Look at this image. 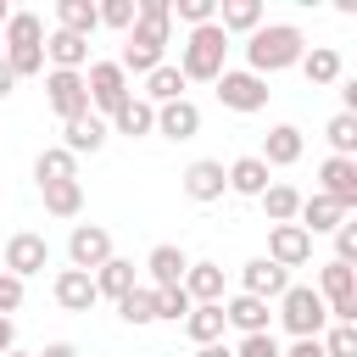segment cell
<instances>
[{
    "mask_svg": "<svg viewBox=\"0 0 357 357\" xmlns=\"http://www.w3.org/2000/svg\"><path fill=\"white\" fill-rule=\"evenodd\" d=\"M45 56H50V67L56 73H84V61H89V39H78V33H50L45 39Z\"/></svg>",
    "mask_w": 357,
    "mask_h": 357,
    "instance_id": "cell-20",
    "label": "cell"
},
{
    "mask_svg": "<svg viewBox=\"0 0 357 357\" xmlns=\"http://www.w3.org/2000/svg\"><path fill=\"white\" fill-rule=\"evenodd\" d=\"M301 145H307V139H301V128H296V123H279V128H268V134H262L257 162H262L268 173H273V167H290V162H301Z\"/></svg>",
    "mask_w": 357,
    "mask_h": 357,
    "instance_id": "cell-14",
    "label": "cell"
},
{
    "mask_svg": "<svg viewBox=\"0 0 357 357\" xmlns=\"http://www.w3.org/2000/svg\"><path fill=\"white\" fill-rule=\"evenodd\" d=\"M318 296L329 307V324H357V268L324 262L318 268Z\"/></svg>",
    "mask_w": 357,
    "mask_h": 357,
    "instance_id": "cell-4",
    "label": "cell"
},
{
    "mask_svg": "<svg viewBox=\"0 0 357 357\" xmlns=\"http://www.w3.org/2000/svg\"><path fill=\"white\" fill-rule=\"evenodd\" d=\"M67 262H73L78 273H95L100 262H112V234H106L100 223H73V234H67Z\"/></svg>",
    "mask_w": 357,
    "mask_h": 357,
    "instance_id": "cell-8",
    "label": "cell"
},
{
    "mask_svg": "<svg viewBox=\"0 0 357 357\" xmlns=\"http://www.w3.org/2000/svg\"><path fill=\"white\" fill-rule=\"evenodd\" d=\"M268 78H257V73H245V67H229L223 78H218V100L229 106V112H262L268 106Z\"/></svg>",
    "mask_w": 357,
    "mask_h": 357,
    "instance_id": "cell-7",
    "label": "cell"
},
{
    "mask_svg": "<svg viewBox=\"0 0 357 357\" xmlns=\"http://www.w3.org/2000/svg\"><path fill=\"white\" fill-rule=\"evenodd\" d=\"M324 139H329V156H351L357 151V117L351 112H335L324 123Z\"/></svg>",
    "mask_w": 357,
    "mask_h": 357,
    "instance_id": "cell-35",
    "label": "cell"
},
{
    "mask_svg": "<svg viewBox=\"0 0 357 357\" xmlns=\"http://www.w3.org/2000/svg\"><path fill=\"white\" fill-rule=\"evenodd\" d=\"M340 218H351V212H346V206H335L329 195H301L296 223H301L307 234H335V229H340Z\"/></svg>",
    "mask_w": 357,
    "mask_h": 357,
    "instance_id": "cell-19",
    "label": "cell"
},
{
    "mask_svg": "<svg viewBox=\"0 0 357 357\" xmlns=\"http://www.w3.org/2000/svg\"><path fill=\"white\" fill-rule=\"evenodd\" d=\"M6 22H11V6H6V0H0V28H6Z\"/></svg>",
    "mask_w": 357,
    "mask_h": 357,
    "instance_id": "cell-49",
    "label": "cell"
},
{
    "mask_svg": "<svg viewBox=\"0 0 357 357\" xmlns=\"http://www.w3.org/2000/svg\"><path fill=\"white\" fill-rule=\"evenodd\" d=\"M279 324L290 329V340H318L329 329V307H324V296L312 284H290L279 296Z\"/></svg>",
    "mask_w": 357,
    "mask_h": 357,
    "instance_id": "cell-3",
    "label": "cell"
},
{
    "mask_svg": "<svg viewBox=\"0 0 357 357\" xmlns=\"http://www.w3.org/2000/svg\"><path fill=\"white\" fill-rule=\"evenodd\" d=\"M145 268H151V290H162V284H184V268H190V257L178 251V245H151V257H145Z\"/></svg>",
    "mask_w": 357,
    "mask_h": 357,
    "instance_id": "cell-21",
    "label": "cell"
},
{
    "mask_svg": "<svg viewBox=\"0 0 357 357\" xmlns=\"http://www.w3.org/2000/svg\"><path fill=\"white\" fill-rule=\"evenodd\" d=\"M45 262H50V240L33 229H22L0 245V273H11V279H33V273H45Z\"/></svg>",
    "mask_w": 357,
    "mask_h": 357,
    "instance_id": "cell-6",
    "label": "cell"
},
{
    "mask_svg": "<svg viewBox=\"0 0 357 357\" xmlns=\"http://www.w3.org/2000/svg\"><path fill=\"white\" fill-rule=\"evenodd\" d=\"M39 195H45V212H50V218H78V212H84V184H78V178L45 184Z\"/></svg>",
    "mask_w": 357,
    "mask_h": 357,
    "instance_id": "cell-31",
    "label": "cell"
},
{
    "mask_svg": "<svg viewBox=\"0 0 357 357\" xmlns=\"http://www.w3.org/2000/svg\"><path fill=\"white\" fill-rule=\"evenodd\" d=\"M45 100H50V112L67 123V117H78V112H89V89H84V73H45Z\"/></svg>",
    "mask_w": 357,
    "mask_h": 357,
    "instance_id": "cell-10",
    "label": "cell"
},
{
    "mask_svg": "<svg viewBox=\"0 0 357 357\" xmlns=\"http://www.w3.org/2000/svg\"><path fill=\"white\" fill-rule=\"evenodd\" d=\"M106 134H112V128H106V117L78 112V117H67V123H61V151H67V156H84V151L95 156V151L106 145Z\"/></svg>",
    "mask_w": 357,
    "mask_h": 357,
    "instance_id": "cell-13",
    "label": "cell"
},
{
    "mask_svg": "<svg viewBox=\"0 0 357 357\" xmlns=\"http://www.w3.org/2000/svg\"><path fill=\"white\" fill-rule=\"evenodd\" d=\"M6 357H28V351H6Z\"/></svg>",
    "mask_w": 357,
    "mask_h": 357,
    "instance_id": "cell-50",
    "label": "cell"
},
{
    "mask_svg": "<svg viewBox=\"0 0 357 357\" xmlns=\"http://www.w3.org/2000/svg\"><path fill=\"white\" fill-rule=\"evenodd\" d=\"M117 318H123V324H156V301H151V290L134 284V290L117 301Z\"/></svg>",
    "mask_w": 357,
    "mask_h": 357,
    "instance_id": "cell-37",
    "label": "cell"
},
{
    "mask_svg": "<svg viewBox=\"0 0 357 357\" xmlns=\"http://www.w3.org/2000/svg\"><path fill=\"white\" fill-rule=\"evenodd\" d=\"M257 201H262L268 223H296V212H301V190L296 184H268Z\"/></svg>",
    "mask_w": 357,
    "mask_h": 357,
    "instance_id": "cell-32",
    "label": "cell"
},
{
    "mask_svg": "<svg viewBox=\"0 0 357 357\" xmlns=\"http://www.w3.org/2000/svg\"><path fill=\"white\" fill-rule=\"evenodd\" d=\"M184 296L201 307V301H223V268L218 262H190L184 268Z\"/></svg>",
    "mask_w": 357,
    "mask_h": 357,
    "instance_id": "cell-25",
    "label": "cell"
},
{
    "mask_svg": "<svg viewBox=\"0 0 357 357\" xmlns=\"http://www.w3.org/2000/svg\"><path fill=\"white\" fill-rule=\"evenodd\" d=\"M218 28L223 33H257L262 28V0H223L218 6Z\"/></svg>",
    "mask_w": 357,
    "mask_h": 357,
    "instance_id": "cell-27",
    "label": "cell"
},
{
    "mask_svg": "<svg viewBox=\"0 0 357 357\" xmlns=\"http://www.w3.org/2000/svg\"><path fill=\"white\" fill-rule=\"evenodd\" d=\"M167 11H173L178 22H190V28L218 22V0H167Z\"/></svg>",
    "mask_w": 357,
    "mask_h": 357,
    "instance_id": "cell-39",
    "label": "cell"
},
{
    "mask_svg": "<svg viewBox=\"0 0 357 357\" xmlns=\"http://www.w3.org/2000/svg\"><path fill=\"white\" fill-rule=\"evenodd\" d=\"M39 357H78V346H73V340H50Z\"/></svg>",
    "mask_w": 357,
    "mask_h": 357,
    "instance_id": "cell-45",
    "label": "cell"
},
{
    "mask_svg": "<svg viewBox=\"0 0 357 357\" xmlns=\"http://www.w3.org/2000/svg\"><path fill=\"white\" fill-rule=\"evenodd\" d=\"M139 100H151V106H167V100H184V73L173 67V61H162L156 73H145V95Z\"/></svg>",
    "mask_w": 357,
    "mask_h": 357,
    "instance_id": "cell-28",
    "label": "cell"
},
{
    "mask_svg": "<svg viewBox=\"0 0 357 357\" xmlns=\"http://www.w3.org/2000/svg\"><path fill=\"white\" fill-rule=\"evenodd\" d=\"M307 56V39H301V28L296 22H262L257 33H245V73H257V78H273V73H284V67H296Z\"/></svg>",
    "mask_w": 357,
    "mask_h": 357,
    "instance_id": "cell-1",
    "label": "cell"
},
{
    "mask_svg": "<svg viewBox=\"0 0 357 357\" xmlns=\"http://www.w3.org/2000/svg\"><path fill=\"white\" fill-rule=\"evenodd\" d=\"M335 262H357V223L351 218H340V229H335Z\"/></svg>",
    "mask_w": 357,
    "mask_h": 357,
    "instance_id": "cell-41",
    "label": "cell"
},
{
    "mask_svg": "<svg viewBox=\"0 0 357 357\" xmlns=\"http://www.w3.org/2000/svg\"><path fill=\"white\" fill-rule=\"evenodd\" d=\"M268 262H279L284 273L290 268H307L312 262V234L301 223H273L268 229Z\"/></svg>",
    "mask_w": 357,
    "mask_h": 357,
    "instance_id": "cell-9",
    "label": "cell"
},
{
    "mask_svg": "<svg viewBox=\"0 0 357 357\" xmlns=\"http://www.w3.org/2000/svg\"><path fill=\"white\" fill-rule=\"evenodd\" d=\"M28 45H45V22L33 11H11L6 22V50H28Z\"/></svg>",
    "mask_w": 357,
    "mask_h": 357,
    "instance_id": "cell-34",
    "label": "cell"
},
{
    "mask_svg": "<svg viewBox=\"0 0 357 357\" xmlns=\"http://www.w3.org/2000/svg\"><path fill=\"white\" fill-rule=\"evenodd\" d=\"M11 89H17V78H11V67H6V61H0V100H6V95H11Z\"/></svg>",
    "mask_w": 357,
    "mask_h": 357,
    "instance_id": "cell-48",
    "label": "cell"
},
{
    "mask_svg": "<svg viewBox=\"0 0 357 357\" xmlns=\"http://www.w3.org/2000/svg\"><path fill=\"white\" fill-rule=\"evenodd\" d=\"M89 279H95V296H112V301H123V296H128V290L139 284V279H134V262H128V257H112V262H100V268H95Z\"/></svg>",
    "mask_w": 357,
    "mask_h": 357,
    "instance_id": "cell-24",
    "label": "cell"
},
{
    "mask_svg": "<svg viewBox=\"0 0 357 357\" xmlns=\"http://www.w3.org/2000/svg\"><path fill=\"white\" fill-rule=\"evenodd\" d=\"M234 357H284V351H279L273 335H245V340L234 346Z\"/></svg>",
    "mask_w": 357,
    "mask_h": 357,
    "instance_id": "cell-42",
    "label": "cell"
},
{
    "mask_svg": "<svg viewBox=\"0 0 357 357\" xmlns=\"http://www.w3.org/2000/svg\"><path fill=\"white\" fill-rule=\"evenodd\" d=\"M290 290V273L279 268V262H268V257H251L245 268H240V296H257V301H279Z\"/></svg>",
    "mask_w": 357,
    "mask_h": 357,
    "instance_id": "cell-12",
    "label": "cell"
},
{
    "mask_svg": "<svg viewBox=\"0 0 357 357\" xmlns=\"http://www.w3.org/2000/svg\"><path fill=\"white\" fill-rule=\"evenodd\" d=\"M195 357H234V346H223V340H212V346H195Z\"/></svg>",
    "mask_w": 357,
    "mask_h": 357,
    "instance_id": "cell-47",
    "label": "cell"
},
{
    "mask_svg": "<svg viewBox=\"0 0 357 357\" xmlns=\"http://www.w3.org/2000/svg\"><path fill=\"white\" fill-rule=\"evenodd\" d=\"M318 195H329L335 206H357V156H324V167H318Z\"/></svg>",
    "mask_w": 357,
    "mask_h": 357,
    "instance_id": "cell-11",
    "label": "cell"
},
{
    "mask_svg": "<svg viewBox=\"0 0 357 357\" xmlns=\"http://www.w3.org/2000/svg\"><path fill=\"white\" fill-rule=\"evenodd\" d=\"M33 178H39V190L45 184H61V178H78V156H67L61 145H50V151L33 156Z\"/></svg>",
    "mask_w": 357,
    "mask_h": 357,
    "instance_id": "cell-30",
    "label": "cell"
},
{
    "mask_svg": "<svg viewBox=\"0 0 357 357\" xmlns=\"http://www.w3.org/2000/svg\"><path fill=\"white\" fill-rule=\"evenodd\" d=\"M223 301H201V307H190L184 312V335L195 340V346H212V340H223Z\"/></svg>",
    "mask_w": 357,
    "mask_h": 357,
    "instance_id": "cell-22",
    "label": "cell"
},
{
    "mask_svg": "<svg viewBox=\"0 0 357 357\" xmlns=\"http://www.w3.org/2000/svg\"><path fill=\"white\" fill-rule=\"evenodd\" d=\"M296 67L307 73V84H340V50H329V45L307 50V56H301Z\"/></svg>",
    "mask_w": 357,
    "mask_h": 357,
    "instance_id": "cell-33",
    "label": "cell"
},
{
    "mask_svg": "<svg viewBox=\"0 0 357 357\" xmlns=\"http://www.w3.org/2000/svg\"><path fill=\"white\" fill-rule=\"evenodd\" d=\"M84 89H89V112H95V117H117V106L134 95V89H128V73H123L117 61H89Z\"/></svg>",
    "mask_w": 357,
    "mask_h": 357,
    "instance_id": "cell-5",
    "label": "cell"
},
{
    "mask_svg": "<svg viewBox=\"0 0 357 357\" xmlns=\"http://www.w3.org/2000/svg\"><path fill=\"white\" fill-rule=\"evenodd\" d=\"M151 301H156V318H167V324H184V312L195 307L184 296V284H162V290H151Z\"/></svg>",
    "mask_w": 357,
    "mask_h": 357,
    "instance_id": "cell-36",
    "label": "cell"
},
{
    "mask_svg": "<svg viewBox=\"0 0 357 357\" xmlns=\"http://www.w3.org/2000/svg\"><path fill=\"white\" fill-rule=\"evenodd\" d=\"M156 134H162V139H195V134H201V106H195V100H167V106H156Z\"/></svg>",
    "mask_w": 357,
    "mask_h": 357,
    "instance_id": "cell-16",
    "label": "cell"
},
{
    "mask_svg": "<svg viewBox=\"0 0 357 357\" xmlns=\"http://www.w3.org/2000/svg\"><path fill=\"white\" fill-rule=\"evenodd\" d=\"M56 28H61V33H78V39H89V33L100 28V11H95V0H56Z\"/></svg>",
    "mask_w": 357,
    "mask_h": 357,
    "instance_id": "cell-26",
    "label": "cell"
},
{
    "mask_svg": "<svg viewBox=\"0 0 357 357\" xmlns=\"http://www.w3.org/2000/svg\"><path fill=\"white\" fill-rule=\"evenodd\" d=\"M223 190H229V178H223V162L201 156V162H190V167H184V195H190V201H218Z\"/></svg>",
    "mask_w": 357,
    "mask_h": 357,
    "instance_id": "cell-18",
    "label": "cell"
},
{
    "mask_svg": "<svg viewBox=\"0 0 357 357\" xmlns=\"http://www.w3.org/2000/svg\"><path fill=\"white\" fill-rule=\"evenodd\" d=\"M11 340H17V324H11V318H0V357L11 351Z\"/></svg>",
    "mask_w": 357,
    "mask_h": 357,
    "instance_id": "cell-46",
    "label": "cell"
},
{
    "mask_svg": "<svg viewBox=\"0 0 357 357\" xmlns=\"http://www.w3.org/2000/svg\"><path fill=\"white\" fill-rule=\"evenodd\" d=\"M268 301H257V296H223V324L229 329H240V335H268Z\"/></svg>",
    "mask_w": 357,
    "mask_h": 357,
    "instance_id": "cell-17",
    "label": "cell"
},
{
    "mask_svg": "<svg viewBox=\"0 0 357 357\" xmlns=\"http://www.w3.org/2000/svg\"><path fill=\"white\" fill-rule=\"evenodd\" d=\"M50 296H56V307L61 312H89L100 296H95V279L89 273H78V268H61L56 273V284H50Z\"/></svg>",
    "mask_w": 357,
    "mask_h": 357,
    "instance_id": "cell-15",
    "label": "cell"
},
{
    "mask_svg": "<svg viewBox=\"0 0 357 357\" xmlns=\"http://www.w3.org/2000/svg\"><path fill=\"white\" fill-rule=\"evenodd\" d=\"M284 357H324V346H318V340H290Z\"/></svg>",
    "mask_w": 357,
    "mask_h": 357,
    "instance_id": "cell-44",
    "label": "cell"
},
{
    "mask_svg": "<svg viewBox=\"0 0 357 357\" xmlns=\"http://www.w3.org/2000/svg\"><path fill=\"white\" fill-rule=\"evenodd\" d=\"M95 11H100V28H123V33H128V28H134V17H139V6H134V0H100Z\"/></svg>",
    "mask_w": 357,
    "mask_h": 357,
    "instance_id": "cell-40",
    "label": "cell"
},
{
    "mask_svg": "<svg viewBox=\"0 0 357 357\" xmlns=\"http://www.w3.org/2000/svg\"><path fill=\"white\" fill-rule=\"evenodd\" d=\"M223 178H229L234 195H262V190H268V167H262L257 156H234V162L223 167Z\"/></svg>",
    "mask_w": 357,
    "mask_h": 357,
    "instance_id": "cell-29",
    "label": "cell"
},
{
    "mask_svg": "<svg viewBox=\"0 0 357 357\" xmlns=\"http://www.w3.org/2000/svg\"><path fill=\"white\" fill-rule=\"evenodd\" d=\"M112 128H117V134H128V139H145V134H156V106H151V100H139V95H128V100L117 106Z\"/></svg>",
    "mask_w": 357,
    "mask_h": 357,
    "instance_id": "cell-23",
    "label": "cell"
},
{
    "mask_svg": "<svg viewBox=\"0 0 357 357\" xmlns=\"http://www.w3.org/2000/svg\"><path fill=\"white\" fill-rule=\"evenodd\" d=\"M318 346H324V357H357V324H329L318 335Z\"/></svg>",
    "mask_w": 357,
    "mask_h": 357,
    "instance_id": "cell-38",
    "label": "cell"
},
{
    "mask_svg": "<svg viewBox=\"0 0 357 357\" xmlns=\"http://www.w3.org/2000/svg\"><path fill=\"white\" fill-rule=\"evenodd\" d=\"M22 307V279H11V273H0V318H11Z\"/></svg>",
    "mask_w": 357,
    "mask_h": 357,
    "instance_id": "cell-43",
    "label": "cell"
},
{
    "mask_svg": "<svg viewBox=\"0 0 357 357\" xmlns=\"http://www.w3.org/2000/svg\"><path fill=\"white\" fill-rule=\"evenodd\" d=\"M178 73H184V84H218L229 73V33L218 22L190 28V39L178 45Z\"/></svg>",
    "mask_w": 357,
    "mask_h": 357,
    "instance_id": "cell-2",
    "label": "cell"
}]
</instances>
